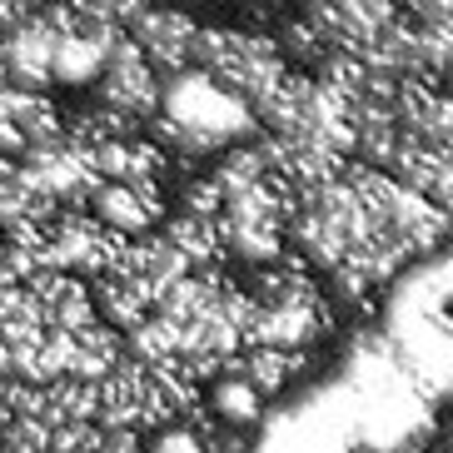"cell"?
I'll list each match as a JSON object with an SVG mask.
<instances>
[{
  "label": "cell",
  "mask_w": 453,
  "mask_h": 453,
  "mask_svg": "<svg viewBox=\"0 0 453 453\" xmlns=\"http://www.w3.org/2000/svg\"><path fill=\"white\" fill-rule=\"evenodd\" d=\"M95 105L115 110L125 120H134L145 130L155 115H160V75L150 65L140 45L130 35L115 41V50L105 55V70H100V81H95Z\"/></svg>",
  "instance_id": "obj_1"
},
{
  "label": "cell",
  "mask_w": 453,
  "mask_h": 453,
  "mask_svg": "<svg viewBox=\"0 0 453 453\" xmlns=\"http://www.w3.org/2000/svg\"><path fill=\"white\" fill-rule=\"evenodd\" d=\"M100 229H110L115 240H145L170 219V204H165V185H125V180H110V185H95L90 200H85Z\"/></svg>",
  "instance_id": "obj_2"
},
{
  "label": "cell",
  "mask_w": 453,
  "mask_h": 453,
  "mask_svg": "<svg viewBox=\"0 0 453 453\" xmlns=\"http://www.w3.org/2000/svg\"><path fill=\"white\" fill-rule=\"evenodd\" d=\"M140 55H145L155 75H180V70H195V41H200V20L185 11H174V5H145V11L134 15L130 26H125Z\"/></svg>",
  "instance_id": "obj_3"
},
{
  "label": "cell",
  "mask_w": 453,
  "mask_h": 453,
  "mask_svg": "<svg viewBox=\"0 0 453 453\" xmlns=\"http://www.w3.org/2000/svg\"><path fill=\"white\" fill-rule=\"evenodd\" d=\"M120 35H125L120 26H105V20H90V15H85L81 30L55 35L50 81L65 85V90H85V85H95V81H100V70H105V55L115 50Z\"/></svg>",
  "instance_id": "obj_4"
},
{
  "label": "cell",
  "mask_w": 453,
  "mask_h": 453,
  "mask_svg": "<svg viewBox=\"0 0 453 453\" xmlns=\"http://www.w3.org/2000/svg\"><path fill=\"white\" fill-rule=\"evenodd\" d=\"M50 55H55V35L41 20V11L15 20L11 35L0 41V60H5V81L15 90H50Z\"/></svg>",
  "instance_id": "obj_5"
},
{
  "label": "cell",
  "mask_w": 453,
  "mask_h": 453,
  "mask_svg": "<svg viewBox=\"0 0 453 453\" xmlns=\"http://www.w3.org/2000/svg\"><path fill=\"white\" fill-rule=\"evenodd\" d=\"M204 409H210V418H219L225 428H244V434H250V428L265 418V394H259L244 373L225 369V373H214L210 388H204Z\"/></svg>",
  "instance_id": "obj_6"
},
{
  "label": "cell",
  "mask_w": 453,
  "mask_h": 453,
  "mask_svg": "<svg viewBox=\"0 0 453 453\" xmlns=\"http://www.w3.org/2000/svg\"><path fill=\"white\" fill-rule=\"evenodd\" d=\"M180 214H189V219H219L225 214V195L214 189V180H189L185 189H180Z\"/></svg>",
  "instance_id": "obj_7"
}]
</instances>
